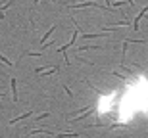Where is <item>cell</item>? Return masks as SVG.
<instances>
[{"mask_svg": "<svg viewBox=\"0 0 148 138\" xmlns=\"http://www.w3.org/2000/svg\"><path fill=\"white\" fill-rule=\"evenodd\" d=\"M119 121H129L137 111H144L148 113V79L138 77L135 83L127 86V92L123 96V102L119 105Z\"/></svg>", "mask_w": 148, "mask_h": 138, "instance_id": "1", "label": "cell"}, {"mask_svg": "<svg viewBox=\"0 0 148 138\" xmlns=\"http://www.w3.org/2000/svg\"><path fill=\"white\" fill-rule=\"evenodd\" d=\"M112 104H114V94H108V96H100L96 105H98L100 113H106V111L112 109Z\"/></svg>", "mask_w": 148, "mask_h": 138, "instance_id": "2", "label": "cell"}]
</instances>
